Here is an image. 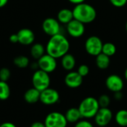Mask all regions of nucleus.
I'll return each instance as SVG.
<instances>
[{
    "instance_id": "1",
    "label": "nucleus",
    "mask_w": 127,
    "mask_h": 127,
    "mask_svg": "<svg viewBox=\"0 0 127 127\" xmlns=\"http://www.w3.org/2000/svg\"><path fill=\"white\" fill-rule=\"evenodd\" d=\"M69 49V41L66 36L61 33L50 36L45 46L46 54L56 59L62 58L64 55L68 53Z\"/></svg>"
},
{
    "instance_id": "2",
    "label": "nucleus",
    "mask_w": 127,
    "mask_h": 127,
    "mask_svg": "<svg viewBox=\"0 0 127 127\" xmlns=\"http://www.w3.org/2000/svg\"><path fill=\"white\" fill-rule=\"evenodd\" d=\"M72 12L74 19L81 22L84 25L92 23L97 17L95 8L92 5L85 2L75 5Z\"/></svg>"
},
{
    "instance_id": "3",
    "label": "nucleus",
    "mask_w": 127,
    "mask_h": 127,
    "mask_svg": "<svg viewBox=\"0 0 127 127\" xmlns=\"http://www.w3.org/2000/svg\"><path fill=\"white\" fill-rule=\"evenodd\" d=\"M100 108L97 99L94 97H85L80 103L78 106L82 118L88 120L94 118Z\"/></svg>"
},
{
    "instance_id": "4",
    "label": "nucleus",
    "mask_w": 127,
    "mask_h": 127,
    "mask_svg": "<svg viewBox=\"0 0 127 127\" xmlns=\"http://www.w3.org/2000/svg\"><path fill=\"white\" fill-rule=\"evenodd\" d=\"M31 81L33 87L39 92L49 88L51 84V78L49 74L40 69H37L34 71L32 75Z\"/></svg>"
},
{
    "instance_id": "5",
    "label": "nucleus",
    "mask_w": 127,
    "mask_h": 127,
    "mask_svg": "<svg viewBox=\"0 0 127 127\" xmlns=\"http://www.w3.org/2000/svg\"><path fill=\"white\" fill-rule=\"evenodd\" d=\"M44 124L45 127H66L68 123L64 114L59 112H52L47 115Z\"/></svg>"
},
{
    "instance_id": "6",
    "label": "nucleus",
    "mask_w": 127,
    "mask_h": 127,
    "mask_svg": "<svg viewBox=\"0 0 127 127\" xmlns=\"http://www.w3.org/2000/svg\"><path fill=\"white\" fill-rule=\"evenodd\" d=\"M103 43L100 38L97 36H91L86 40L85 50L88 54L93 57H97L102 53Z\"/></svg>"
},
{
    "instance_id": "7",
    "label": "nucleus",
    "mask_w": 127,
    "mask_h": 127,
    "mask_svg": "<svg viewBox=\"0 0 127 127\" xmlns=\"http://www.w3.org/2000/svg\"><path fill=\"white\" fill-rule=\"evenodd\" d=\"M39 69L44 71L48 74L54 72L57 67V59L48 54H45L37 60Z\"/></svg>"
},
{
    "instance_id": "8",
    "label": "nucleus",
    "mask_w": 127,
    "mask_h": 127,
    "mask_svg": "<svg viewBox=\"0 0 127 127\" xmlns=\"http://www.w3.org/2000/svg\"><path fill=\"white\" fill-rule=\"evenodd\" d=\"M42 28L44 33L50 36L61 33V26L57 19L52 17L46 18L42 24Z\"/></svg>"
},
{
    "instance_id": "9",
    "label": "nucleus",
    "mask_w": 127,
    "mask_h": 127,
    "mask_svg": "<svg viewBox=\"0 0 127 127\" xmlns=\"http://www.w3.org/2000/svg\"><path fill=\"white\" fill-rule=\"evenodd\" d=\"M60 100L59 92L52 88H48L40 92L39 101L45 106H52Z\"/></svg>"
},
{
    "instance_id": "10",
    "label": "nucleus",
    "mask_w": 127,
    "mask_h": 127,
    "mask_svg": "<svg viewBox=\"0 0 127 127\" xmlns=\"http://www.w3.org/2000/svg\"><path fill=\"white\" fill-rule=\"evenodd\" d=\"M113 118V113L109 108H100L94 118L97 127H107Z\"/></svg>"
},
{
    "instance_id": "11",
    "label": "nucleus",
    "mask_w": 127,
    "mask_h": 127,
    "mask_svg": "<svg viewBox=\"0 0 127 127\" xmlns=\"http://www.w3.org/2000/svg\"><path fill=\"white\" fill-rule=\"evenodd\" d=\"M66 31L71 37L80 38L85 33L86 28L83 23L74 19L66 25Z\"/></svg>"
},
{
    "instance_id": "12",
    "label": "nucleus",
    "mask_w": 127,
    "mask_h": 127,
    "mask_svg": "<svg viewBox=\"0 0 127 127\" xmlns=\"http://www.w3.org/2000/svg\"><path fill=\"white\" fill-rule=\"evenodd\" d=\"M106 86L108 90L115 93L117 92H121L124 87V80L118 74H113L107 77L106 79Z\"/></svg>"
},
{
    "instance_id": "13",
    "label": "nucleus",
    "mask_w": 127,
    "mask_h": 127,
    "mask_svg": "<svg viewBox=\"0 0 127 127\" xmlns=\"http://www.w3.org/2000/svg\"><path fill=\"white\" fill-rule=\"evenodd\" d=\"M83 81V77L80 75L77 71H71L67 73L64 78L65 86L70 89H77L81 86Z\"/></svg>"
},
{
    "instance_id": "14",
    "label": "nucleus",
    "mask_w": 127,
    "mask_h": 127,
    "mask_svg": "<svg viewBox=\"0 0 127 127\" xmlns=\"http://www.w3.org/2000/svg\"><path fill=\"white\" fill-rule=\"evenodd\" d=\"M19 43L23 45H30L33 44L35 40V34L33 31L29 28H22L17 32Z\"/></svg>"
},
{
    "instance_id": "15",
    "label": "nucleus",
    "mask_w": 127,
    "mask_h": 127,
    "mask_svg": "<svg viewBox=\"0 0 127 127\" xmlns=\"http://www.w3.org/2000/svg\"><path fill=\"white\" fill-rule=\"evenodd\" d=\"M40 92L35 88H31L28 89L24 95V99L26 103L29 104H33L39 101L40 98Z\"/></svg>"
},
{
    "instance_id": "16",
    "label": "nucleus",
    "mask_w": 127,
    "mask_h": 127,
    "mask_svg": "<svg viewBox=\"0 0 127 127\" xmlns=\"http://www.w3.org/2000/svg\"><path fill=\"white\" fill-rule=\"evenodd\" d=\"M61 65L67 71H73L76 65V59L71 54H66L61 58Z\"/></svg>"
},
{
    "instance_id": "17",
    "label": "nucleus",
    "mask_w": 127,
    "mask_h": 127,
    "mask_svg": "<svg viewBox=\"0 0 127 127\" xmlns=\"http://www.w3.org/2000/svg\"><path fill=\"white\" fill-rule=\"evenodd\" d=\"M65 116V118H66L68 123H69V124H76L77 122H78L80 120H81L83 118L78 107L77 108H76V107L69 108L66 111Z\"/></svg>"
},
{
    "instance_id": "18",
    "label": "nucleus",
    "mask_w": 127,
    "mask_h": 127,
    "mask_svg": "<svg viewBox=\"0 0 127 127\" xmlns=\"http://www.w3.org/2000/svg\"><path fill=\"white\" fill-rule=\"evenodd\" d=\"M73 19H74V16H73L72 10L68 8H63L61 9L57 13V20L60 22V24L67 25Z\"/></svg>"
},
{
    "instance_id": "19",
    "label": "nucleus",
    "mask_w": 127,
    "mask_h": 127,
    "mask_svg": "<svg viewBox=\"0 0 127 127\" xmlns=\"http://www.w3.org/2000/svg\"><path fill=\"white\" fill-rule=\"evenodd\" d=\"M46 52L45 47L41 43H34L31 48V55L35 60H39Z\"/></svg>"
},
{
    "instance_id": "20",
    "label": "nucleus",
    "mask_w": 127,
    "mask_h": 127,
    "mask_svg": "<svg viewBox=\"0 0 127 127\" xmlns=\"http://www.w3.org/2000/svg\"><path fill=\"white\" fill-rule=\"evenodd\" d=\"M95 57H96L95 63H96V65L98 68H100L101 70H105V69L109 68L110 63H111L109 57L101 53Z\"/></svg>"
},
{
    "instance_id": "21",
    "label": "nucleus",
    "mask_w": 127,
    "mask_h": 127,
    "mask_svg": "<svg viewBox=\"0 0 127 127\" xmlns=\"http://www.w3.org/2000/svg\"><path fill=\"white\" fill-rule=\"evenodd\" d=\"M115 121L116 124L121 127H127V110L120 109L115 115Z\"/></svg>"
},
{
    "instance_id": "22",
    "label": "nucleus",
    "mask_w": 127,
    "mask_h": 127,
    "mask_svg": "<svg viewBox=\"0 0 127 127\" xmlns=\"http://www.w3.org/2000/svg\"><path fill=\"white\" fill-rule=\"evenodd\" d=\"M10 96V88L7 82L0 80V100H6Z\"/></svg>"
},
{
    "instance_id": "23",
    "label": "nucleus",
    "mask_w": 127,
    "mask_h": 127,
    "mask_svg": "<svg viewBox=\"0 0 127 127\" xmlns=\"http://www.w3.org/2000/svg\"><path fill=\"white\" fill-rule=\"evenodd\" d=\"M13 64L19 68H25L30 64V60L28 57L20 55L14 58Z\"/></svg>"
},
{
    "instance_id": "24",
    "label": "nucleus",
    "mask_w": 127,
    "mask_h": 127,
    "mask_svg": "<svg viewBox=\"0 0 127 127\" xmlns=\"http://www.w3.org/2000/svg\"><path fill=\"white\" fill-rule=\"evenodd\" d=\"M116 51H117V48L114 43L109 42L103 43V45L102 48V53L103 54L111 57L115 54Z\"/></svg>"
},
{
    "instance_id": "25",
    "label": "nucleus",
    "mask_w": 127,
    "mask_h": 127,
    "mask_svg": "<svg viewBox=\"0 0 127 127\" xmlns=\"http://www.w3.org/2000/svg\"><path fill=\"white\" fill-rule=\"evenodd\" d=\"M100 108H109L111 103V98L107 95H101L97 98Z\"/></svg>"
},
{
    "instance_id": "26",
    "label": "nucleus",
    "mask_w": 127,
    "mask_h": 127,
    "mask_svg": "<svg viewBox=\"0 0 127 127\" xmlns=\"http://www.w3.org/2000/svg\"><path fill=\"white\" fill-rule=\"evenodd\" d=\"M10 75H11V73L9 68L4 67L0 69V80L1 81L7 82L10 79Z\"/></svg>"
},
{
    "instance_id": "27",
    "label": "nucleus",
    "mask_w": 127,
    "mask_h": 127,
    "mask_svg": "<svg viewBox=\"0 0 127 127\" xmlns=\"http://www.w3.org/2000/svg\"><path fill=\"white\" fill-rule=\"evenodd\" d=\"M89 67L86 65V64H82L80 65L78 68H77V72L80 74V75H81L83 77H86L89 74Z\"/></svg>"
},
{
    "instance_id": "28",
    "label": "nucleus",
    "mask_w": 127,
    "mask_h": 127,
    "mask_svg": "<svg viewBox=\"0 0 127 127\" xmlns=\"http://www.w3.org/2000/svg\"><path fill=\"white\" fill-rule=\"evenodd\" d=\"M74 127H95L93 124L90 122L88 119L82 118L78 122L74 124Z\"/></svg>"
},
{
    "instance_id": "29",
    "label": "nucleus",
    "mask_w": 127,
    "mask_h": 127,
    "mask_svg": "<svg viewBox=\"0 0 127 127\" xmlns=\"http://www.w3.org/2000/svg\"><path fill=\"white\" fill-rule=\"evenodd\" d=\"M109 1L115 7H123L127 4V0H109Z\"/></svg>"
},
{
    "instance_id": "30",
    "label": "nucleus",
    "mask_w": 127,
    "mask_h": 127,
    "mask_svg": "<svg viewBox=\"0 0 127 127\" xmlns=\"http://www.w3.org/2000/svg\"><path fill=\"white\" fill-rule=\"evenodd\" d=\"M9 41H10L11 43H13V44L19 42V39H18L17 33H13V34H11V35L9 36Z\"/></svg>"
},
{
    "instance_id": "31",
    "label": "nucleus",
    "mask_w": 127,
    "mask_h": 127,
    "mask_svg": "<svg viewBox=\"0 0 127 127\" xmlns=\"http://www.w3.org/2000/svg\"><path fill=\"white\" fill-rule=\"evenodd\" d=\"M124 97V95L122 93V91L121 92H115L114 93V98L116 100H121Z\"/></svg>"
},
{
    "instance_id": "32",
    "label": "nucleus",
    "mask_w": 127,
    "mask_h": 127,
    "mask_svg": "<svg viewBox=\"0 0 127 127\" xmlns=\"http://www.w3.org/2000/svg\"><path fill=\"white\" fill-rule=\"evenodd\" d=\"M30 127H45V125L44 124V122H40V121H36L33 122Z\"/></svg>"
},
{
    "instance_id": "33",
    "label": "nucleus",
    "mask_w": 127,
    "mask_h": 127,
    "mask_svg": "<svg viewBox=\"0 0 127 127\" xmlns=\"http://www.w3.org/2000/svg\"><path fill=\"white\" fill-rule=\"evenodd\" d=\"M0 127H16V126L11 122H4L0 124Z\"/></svg>"
},
{
    "instance_id": "34",
    "label": "nucleus",
    "mask_w": 127,
    "mask_h": 127,
    "mask_svg": "<svg viewBox=\"0 0 127 127\" xmlns=\"http://www.w3.org/2000/svg\"><path fill=\"white\" fill-rule=\"evenodd\" d=\"M68 1L69 2H71V4H73L77 5V4H81V3L85 2L86 0H68Z\"/></svg>"
},
{
    "instance_id": "35",
    "label": "nucleus",
    "mask_w": 127,
    "mask_h": 127,
    "mask_svg": "<svg viewBox=\"0 0 127 127\" xmlns=\"http://www.w3.org/2000/svg\"><path fill=\"white\" fill-rule=\"evenodd\" d=\"M8 2V0H0V8L4 7Z\"/></svg>"
},
{
    "instance_id": "36",
    "label": "nucleus",
    "mask_w": 127,
    "mask_h": 127,
    "mask_svg": "<svg viewBox=\"0 0 127 127\" xmlns=\"http://www.w3.org/2000/svg\"><path fill=\"white\" fill-rule=\"evenodd\" d=\"M124 78H125V80L127 81V68L125 69V71H124Z\"/></svg>"
},
{
    "instance_id": "37",
    "label": "nucleus",
    "mask_w": 127,
    "mask_h": 127,
    "mask_svg": "<svg viewBox=\"0 0 127 127\" xmlns=\"http://www.w3.org/2000/svg\"><path fill=\"white\" fill-rule=\"evenodd\" d=\"M125 28H126V31H127V22H126V25H125Z\"/></svg>"
},
{
    "instance_id": "38",
    "label": "nucleus",
    "mask_w": 127,
    "mask_h": 127,
    "mask_svg": "<svg viewBox=\"0 0 127 127\" xmlns=\"http://www.w3.org/2000/svg\"></svg>"
}]
</instances>
